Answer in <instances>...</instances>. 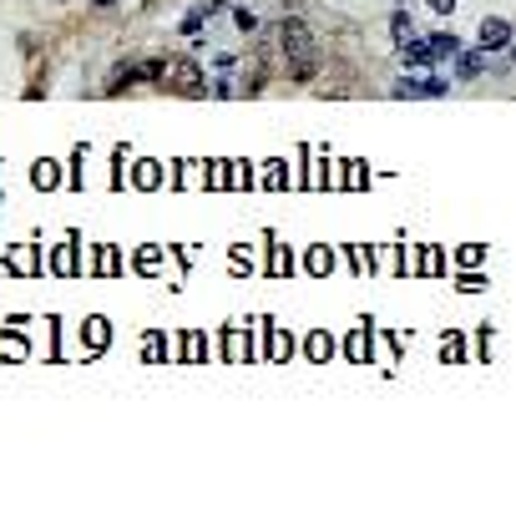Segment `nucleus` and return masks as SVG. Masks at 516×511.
I'll use <instances>...</instances> for the list:
<instances>
[{
  "mask_svg": "<svg viewBox=\"0 0 516 511\" xmlns=\"http://www.w3.org/2000/svg\"><path fill=\"white\" fill-rule=\"evenodd\" d=\"M278 41H284V56H289V76L294 81H314L319 76L314 31L304 26V20H284V26H278Z\"/></svg>",
  "mask_w": 516,
  "mask_h": 511,
  "instance_id": "1",
  "label": "nucleus"
},
{
  "mask_svg": "<svg viewBox=\"0 0 516 511\" xmlns=\"http://www.w3.org/2000/svg\"><path fill=\"white\" fill-rule=\"evenodd\" d=\"M506 41H511V26H506V20H496V15H491L486 26H481V46H486V51H501Z\"/></svg>",
  "mask_w": 516,
  "mask_h": 511,
  "instance_id": "2",
  "label": "nucleus"
},
{
  "mask_svg": "<svg viewBox=\"0 0 516 511\" xmlns=\"http://www.w3.org/2000/svg\"><path fill=\"white\" fill-rule=\"evenodd\" d=\"M167 66H172V61H167ZM172 71H178V76H172V87H178V92H203V76H198L192 61H178Z\"/></svg>",
  "mask_w": 516,
  "mask_h": 511,
  "instance_id": "3",
  "label": "nucleus"
},
{
  "mask_svg": "<svg viewBox=\"0 0 516 511\" xmlns=\"http://www.w3.org/2000/svg\"><path fill=\"white\" fill-rule=\"evenodd\" d=\"M420 46H425V56H430V61L456 56V41H450V36H430V41H420Z\"/></svg>",
  "mask_w": 516,
  "mask_h": 511,
  "instance_id": "4",
  "label": "nucleus"
},
{
  "mask_svg": "<svg viewBox=\"0 0 516 511\" xmlns=\"http://www.w3.org/2000/svg\"><path fill=\"white\" fill-rule=\"evenodd\" d=\"M456 71H461V76H466V81H471V76H481V71H486V61H481V56H476V51H466V56H461V61H456Z\"/></svg>",
  "mask_w": 516,
  "mask_h": 511,
  "instance_id": "5",
  "label": "nucleus"
},
{
  "mask_svg": "<svg viewBox=\"0 0 516 511\" xmlns=\"http://www.w3.org/2000/svg\"><path fill=\"white\" fill-rule=\"evenodd\" d=\"M157 178H162L157 162H142V167H137V187H157Z\"/></svg>",
  "mask_w": 516,
  "mask_h": 511,
  "instance_id": "6",
  "label": "nucleus"
},
{
  "mask_svg": "<svg viewBox=\"0 0 516 511\" xmlns=\"http://www.w3.org/2000/svg\"><path fill=\"white\" fill-rule=\"evenodd\" d=\"M96 268H101V273H117V268H122L117 248H101V253H96Z\"/></svg>",
  "mask_w": 516,
  "mask_h": 511,
  "instance_id": "7",
  "label": "nucleus"
},
{
  "mask_svg": "<svg viewBox=\"0 0 516 511\" xmlns=\"http://www.w3.org/2000/svg\"><path fill=\"white\" fill-rule=\"evenodd\" d=\"M304 350H309V359H324V354H329V334H309Z\"/></svg>",
  "mask_w": 516,
  "mask_h": 511,
  "instance_id": "8",
  "label": "nucleus"
},
{
  "mask_svg": "<svg viewBox=\"0 0 516 511\" xmlns=\"http://www.w3.org/2000/svg\"><path fill=\"white\" fill-rule=\"evenodd\" d=\"M395 96H430L425 81H395Z\"/></svg>",
  "mask_w": 516,
  "mask_h": 511,
  "instance_id": "9",
  "label": "nucleus"
},
{
  "mask_svg": "<svg viewBox=\"0 0 516 511\" xmlns=\"http://www.w3.org/2000/svg\"><path fill=\"white\" fill-rule=\"evenodd\" d=\"M56 178H61V173H56V162H41V167H36V182H41V187H51Z\"/></svg>",
  "mask_w": 516,
  "mask_h": 511,
  "instance_id": "10",
  "label": "nucleus"
},
{
  "mask_svg": "<svg viewBox=\"0 0 516 511\" xmlns=\"http://www.w3.org/2000/svg\"><path fill=\"white\" fill-rule=\"evenodd\" d=\"M304 264H309L314 273H324V268H329V248H314V253H309V259H304Z\"/></svg>",
  "mask_w": 516,
  "mask_h": 511,
  "instance_id": "11",
  "label": "nucleus"
},
{
  "mask_svg": "<svg viewBox=\"0 0 516 511\" xmlns=\"http://www.w3.org/2000/svg\"><path fill=\"white\" fill-rule=\"evenodd\" d=\"M198 31H203V10H192V15L182 20V36H198Z\"/></svg>",
  "mask_w": 516,
  "mask_h": 511,
  "instance_id": "12",
  "label": "nucleus"
},
{
  "mask_svg": "<svg viewBox=\"0 0 516 511\" xmlns=\"http://www.w3.org/2000/svg\"><path fill=\"white\" fill-rule=\"evenodd\" d=\"M86 339H92V345H101V339H106V324H101V319H92V324H86Z\"/></svg>",
  "mask_w": 516,
  "mask_h": 511,
  "instance_id": "13",
  "label": "nucleus"
},
{
  "mask_svg": "<svg viewBox=\"0 0 516 511\" xmlns=\"http://www.w3.org/2000/svg\"><path fill=\"white\" fill-rule=\"evenodd\" d=\"M450 6H456V0H430V10H440V15H445Z\"/></svg>",
  "mask_w": 516,
  "mask_h": 511,
  "instance_id": "14",
  "label": "nucleus"
},
{
  "mask_svg": "<svg viewBox=\"0 0 516 511\" xmlns=\"http://www.w3.org/2000/svg\"><path fill=\"white\" fill-rule=\"evenodd\" d=\"M96 6H112V0H96Z\"/></svg>",
  "mask_w": 516,
  "mask_h": 511,
  "instance_id": "15",
  "label": "nucleus"
}]
</instances>
